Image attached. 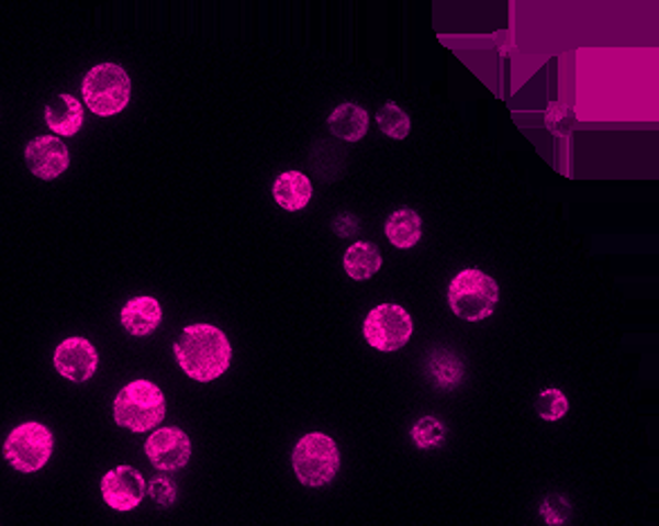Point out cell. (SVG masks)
<instances>
[{"label": "cell", "instance_id": "obj_1", "mask_svg": "<svg viewBox=\"0 0 659 526\" xmlns=\"http://www.w3.org/2000/svg\"><path fill=\"white\" fill-rule=\"evenodd\" d=\"M174 356L187 376L199 382H212L227 371L232 347L221 328L212 324H192L185 326L174 343Z\"/></svg>", "mask_w": 659, "mask_h": 526}, {"label": "cell", "instance_id": "obj_17", "mask_svg": "<svg viewBox=\"0 0 659 526\" xmlns=\"http://www.w3.org/2000/svg\"><path fill=\"white\" fill-rule=\"evenodd\" d=\"M343 266L345 272L356 279V281H367L371 279L376 272L381 270L383 266V257L381 250L371 242H356L347 248L345 257H343Z\"/></svg>", "mask_w": 659, "mask_h": 526}, {"label": "cell", "instance_id": "obj_18", "mask_svg": "<svg viewBox=\"0 0 659 526\" xmlns=\"http://www.w3.org/2000/svg\"><path fill=\"white\" fill-rule=\"evenodd\" d=\"M431 376L435 378V385L442 390H453L459 385V380L463 378V365L461 360L450 354V351H437L433 360L428 362Z\"/></svg>", "mask_w": 659, "mask_h": 526}, {"label": "cell", "instance_id": "obj_8", "mask_svg": "<svg viewBox=\"0 0 659 526\" xmlns=\"http://www.w3.org/2000/svg\"><path fill=\"white\" fill-rule=\"evenodd\" d=\"M147 495V482L133 466H118L104 474L102 497L115 511H133Z\"/></svg>", "mask_w": 659, "mask_h": 526}, {"label": "cell", "instance_id": "obj_3", "mask_svg": "<svg viewBox=\"0 0 659 526\" xmlns=\"http://www.w3.org/2000/svg\"><path fill=\"white\" fill-rule=\"evenodd\" d=\"M167 412L165 394L149 380H133L120 390L113 403V416L120 427L131 433H147L156 427Z\"/></svg>", "mask_w": 659, "mask_h": 526}, {"label": "cell", "instance_id": "obj_9", "mask_svg": "<svg viewBox=\"0 0 659 526\" xmlns=\"http://www.w3.org/2000/svg\"><path fill=\"white\" fill-rule=\"evenodd\" d=\"M145 452L158 470H178L192 457V444L180 427H163L147 439Z\"/></svg>", "mask_w": 659, "mask_h": 526}, {"label": "cell", "instance_id": "obj_19", "mask_svg": "<svg viewBox=\"0 0 659 526\" xmlns=\"http://www.w3.org/2000/svg\"><path fill=\"white\" fill-rule=\"evenodd\" d=\"M376 124H379V128L392 139H405L412 131L410 115L394 102L381 107V111L376 113Z\"/></svg>", "mask_w": 659, "mask_h": 526}, {"label": "cell", "instance_id": "obj_7", "mask_svg": "<svg viewBox=\"0 0 659 526\" xmlns=\"http://www.w3.org/2000/svg\"><path fill=\"white\" fill-rule=\"evenodd\" d=\"M55 450V437L48 427L36 421L21 423L5 439L3 455L19 472H36L48 463Z\"/></svg>", "mask_w": 659, "mask_h": 526}, {"label": "cell", "instance_id": "obj_21", "mask_svg": "<svg viewBox=\"0 0 659 526\" xmlns=\"http://www.w3.org/2000/svg\"><path fill=\"white\" fill-rule=\"evenodd\" d=\"M568 410H570L568 396L556 388L540 392V396L536 399V412L545 421H560L565 414H568Z\"/></svg>", "mask_w": 659, "mask_h": 526}, {"label": "cell", "instance_id": "obj_2", "mask_svg": "<svg viewBox=\"0 0 659 526\" xmlns=\"http://www.w3.org/2000/svg\"><path fill=\"white\" fill-rule=\"evenodd\" d=\"M498 302V281L480 268H466L448 283V306L459 320L482 322L493 315Z\"/></svg>", "mask_w": 659, "mask_h": 526}, {"label": "cell", "instance_id": "obj_15", "mask_svg": "<svg viewBox=\"0 0 659 526\" xmlns=\"http://www.w3.org/2000/svg\"><path fill=\"white\" fill-rule=\"evenodd\" d=\"M423 221L421 214L412 208H399L386 221V236L399 250H410L421 242Z\"/></svg>", "mask_w": 659, "mask_h": 526}, {"label": "cell", "instance_id": "obj_5", "mask_svg": "<svg viewBox=\"0 0 659 526\" xmlns=\"http://www.w3.org/2000/svg\"><path fill=\"white\" fill-rule=\"evenodd\" d=\"M81 94L90 113L111 117L126 109L131 100V79L122 66L100 64L83 77Z\"/></svg>", "mask_w": 659, "mask_h": 526}, {"label": "cell", "instance_id": "obj_13", "mask_svg": "<svg viewBox=\"0 0 659 526\" xmlns=\"http://www.w3.org/2000/svg\"><path fill=\"white\" fill-rule=\"evenodd\" d=\"M313 197V184H311V178L302 171H284L279 174L272 182V199L275 203L287 210V212H300L309 205Z\"/></svg>", "mask_w": 659, "mask_h": 526}, {"label": "cell", "instance_id": "obj_10", "mask_svg": "<svg viewBox=\"0 0 659 526\" xmlns=\"http://www.w3.org/2000/svg\"><path fill=\"white\" fill-rule=\"evenodd\" d=\"M25 163L41 180H55L70 165V154L64 142L55 135L34 137L25 147Z\"/></svg>", "mask_w": 659, "mask_h": 526}, {"label": "cell", "instance_id": "obj_14", "mask_svg": "<svg viewBox=\"0 0 659 526\" xmlns=\"http://www.w3.org/2000/svg\"><path fill=\"white\" fill-rule=\"evenodd\" d=\"M45 124L57 135H75L83 124V107L62 92L45 104Z\"/></svg>", "mask_w": 659, "mask_h": 526}, {"label": "cell", "instance_id": "obj_16", "mask_svg": "<svg viewBox=\"0 0 659 526\" xmlns=\"http://www.w3.org/2000/svg\"><path fill=\"white\" fill-rule=\"evenodd\" d=\"M328 131L345 142H360L369 128V115L362 107L345 102L334 109L326 120Z\"/></svg>", "mask_w": 659, "mask_h": 526}, {"label": "cell", "instance_id": "obj_11", "mask_svg": "<svg viewBox=\"0 0 659 526\" xmlns=\"http://www.w3.org/2000/svg\"><path fill=\"white\" fill-rule=\"evenodd\" d=\"M98 351L86 338H68L55 351L57 371L72 382L90 380L98 371Z\"/></svg>", "mask_w": 659, "mask_h": 526}, {"label": "cell", "instance_id": "obj_4", "mask_svg": "<svg viewBox=\"0 0 659 526\" xmlns=\"http://www.w3.org/2000/svg\"><path fill=\"white\" fill-rule=\"evenodd\" d=\"M293 470L300 484L309 489L332 484L340 470L338 444L324 433H311L302 437L293 450Z\"/></svg>", "mask_w": 659, "mask_h": 526}, {"label": "cell", "instance_id": "obj_12", "mask_svg": "<svg viewBox=\"0 0 659 526\" xmlns=\"http://www.w3.org/2000/svg\"><path fill=\"white\" fill-rule=\"evenodd\" d=\"M120 320L131 336H152L163 322V306L156 298L137 295L124 304Z\"/></svg>", "mask_w": 659, "mask_h": 526}, {"label": "cell", "instance_id": "obj_22", "mask_svg": "<svg viewBox=\"0 0 659 526\" xmlns=\"http://www.w3.org/2000/svg\"><path fill=\"white\" fill-rule=\"evenodd\" d=\"M147 493L154 497L156 504L169 506L176 500V484L169 480V477H156V480L147 486Z\"/></svg>", "mask_w": 659, "mask_h": 526}, {"label": "cell", "instance_id": "obj_6", "mask_svg": "<svg viewBox=\"0 0 659 526\" xmlns=\"http://www.w3.org/2000/svg\"><path fill=\"white\" fill-rule=\"evenodd\" d=\"M414 333L412 315L399 304H381L367 313L362 336L369 347L383 354L403 349Z\"/></svg>", "mask_w": 659, "mask_h": 526}, {"label": "cell", "instance_id": "obj_20", "mask_svg": "<svg viewBox=\"0 0 659 526\" xmlns=\"http://www.w3.org/2000/svg\"><path fill=\"white\" fill-rule=\"evenodd\" d=\"M444 439H446V425L435 416H423L412 427V441L421 450L439 448Z\"/></svg>", "mask_w": 659, "mask_h": 526}]
</instances>
